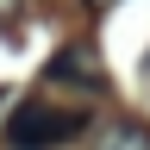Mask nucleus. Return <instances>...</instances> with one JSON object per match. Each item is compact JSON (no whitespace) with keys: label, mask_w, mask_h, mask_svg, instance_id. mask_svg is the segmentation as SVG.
<instances>
[{"label":"nucleus","mask_w":150,"mask_h":150,"mask_svg":"<svg viewBox=\"0 0 150 150\" xmlns=\"http://www.w3.org/2000/svg\"><path fill=\"white\" fill-rule=\"evenodd\" d=\"M88 112L81 106H56V100H19L6 119V150H63L69 138H81Z\"/></svg>","instance_id":"obj_1"},{"label":"nucleus","mask_w":150,"mask_h":150,"mask_svg":"<svg viewBox=\"0 0 150 150\" xmlns=\"http://www.w3.org/2000/svg\"><path fill=\"white\" fill-rule=\"evenodd\" d=\"M44 81H63V88H106V69H100V50L94 44H69L44 63Z\"/></svg>","instance_id":"obj_2"},{"label":"nucleus","mask_w":150,"mask_h":150,"mask_svg":"<svg viewBox=\"0 0 150 150\" xmlns=\"http://www.w3.org/2000/svg\"><path fill=\"white\" fill-rule=\"evenodd\" d=\"M94 150H150V125L144 119H112Z\"/></svg>","instance_id":"obj_3"},{"label":"nucleus","mask_w":150,"mask_h":150,"mask_svg":"<svg viewBox=\"0 0 150 150\" xmlns=\"http://www.w3.org/2000/svg\"><path fill=\"white\" fill-rule=\"evenodd\" d=\"M19 19V0H0V25H13Z\"/></svg>","instance_id":"obj_4"},{"label":"nucleus","mask_w":150,"mask_h":150,"mask_svg":"<svg viewBox=\"0 0 150 150\" xmlns=\"http://www.w3.org/2000/svg\"><path fill=\"white\" fill-rule=\"evenodd\" d=\"M88 6H94V13H106V6H119V0H88Z\"/></svg>","instance_id":"obj_5"}]
</instances>
